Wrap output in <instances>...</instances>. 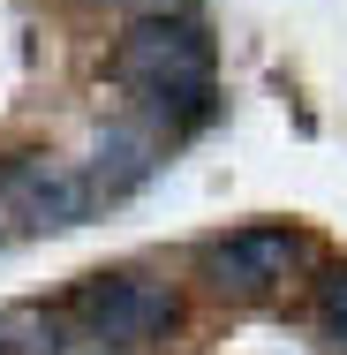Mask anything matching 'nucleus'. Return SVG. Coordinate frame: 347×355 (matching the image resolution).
<instances>
[{
  "label": "nucleus",
  "instance_id": "nucleus-2",
  "mask_svg": "<svg viewBox=\"0 0 347 355\" xmlns=\"http://www.w3.org/2000/svg\"><path fill=\"white\" fill-rule=\"evenodd\" d=\"M83 325H91L98 355L106 348H143V340H159V333L174 325V295H166L159 280L114 272V280L83 287Z\"/></svg>",
  "mask_w": 347,
  "mask_h": 355
},
{
  "label": "nucleus",
  "instance_id": "nucleus-3",
  "mask_svg": "<svg viewBox=\"0 0 347 355\" xmlns=\"http://www.w3.org/2000/svg\"><path fill=\"white\" fill-rule=\"evenodd\" d=\"M0 205L23 219V227H75V219L91 212L83 174L61 166V159H15V166H0Z\"/></svg>",
  "mask_w": 347,
  "mask_h": 355
},
{
  "label": "nucleus",
  "instance_id": "nucleus-1",
  "mask_svg": "<svg viewBox=\"0 0 347 355\" xmlns=\"http://www.w3.org/2000/svg\"><path fill=\"white\" fill-rule=\"evenodd\" d=\"M121 76L143 98L151 129L189 137L211 121V31L189 15H143L121 38Z\"/></svg>",
  "mask_w": 347,
  "mask_h": 355
},
{
  "label": "nucleus",
  "instance_id": "nucleus-5",
  "mask_svg": "<svg viewBox=\"0 0 347 355\" xmlns=\"http://www.w3.org/2000/svg\"><path fill=\"white\" fill-rule=\"evenodd\" d=\"M143 174H151V137L143 129H106L91 144V174H83V197H129Z\"/></svg>",
  "mask_w": 347,
  "mask_h": 355
},
{
  "label": "nucleus",
  "instance_id": "nucleus-6",
  "mask_svg": "<svg viewBox=\"0 0 347 355\" xmlns=\"http://www.w3.org/2000/svg\"><path fill=\"white\" fill-rule=\"evenodd\" d=\"M325 325L347 340V272H332V280H325Z\"/></svg>",
  "mask_w": 347,
  "mask_h": 355
},
{
  "label": "nucleus",
  "instance_id": "nucleus-4",
  "mask_svg": "<svg viewBox=\"0 0 347 355\" xmlns=\"http://www.w3.org/2000/svg\"><path fill=\"white\" fill-rule=\"evenodd\" d=\"M287 265H294V234L287 227H242V234L204 250L211 287H234V295H265L272 280H287Z\"/></svg>",
  "mask_w": 347,
  "mask_h": 355
}]
</instances>
